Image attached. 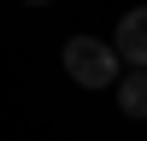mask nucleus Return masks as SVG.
Masks as SVG:
<instances>
[{
    "label": "nucleus",
    "mask_w": 147,
    "mask_h": 141,
    "mask_svg": "<svg viewBox=\"0 0 147 141\" xmlns=\"http://www.w3.org/2000/svg\"><path fill=\"white\" fill-rule=\"evenodd\" d=\"M118 47L112 41H100V35H71L65 41V77L71 82H82V88H118Z\"/></svg>",
    "instance_id": "obj_1"
},
{
    "label": "nucleus",
    "mask_w": 147,
    "mask_h": 141,
    "mask_svg": "<svg viewBox=\"0 0 147 141\" xmlns=\"http://www.w3.org/2000/svg\"><path fill=\"white\" fill-rule=\"evenodd\" d=\"M118 59H124L129 70H147V6H129L124 18H118Z\"/></svg>",
    "instance_id": "obj_2"
},
{
    "label": "nucleus",
    "mask_w": 147,
    "mask_h": 141,
    "mask_svg": "<svg viewBox=\"0 0 147 141\" xmlns=\"http://www.w3.org/2000/svg\"><path fill=\"white\" fill-rule=\"evenodd\" d=\"M24 6H47V0H24Z\"/></svg>",
    "instance_id": "obj_4"
},
{
    "label": "nucleus",
    "mask_w": 147,
    "mask_h": 141,
    "mask_svg": "<svg viewBox=\"0 0 147 141\" xmlns=\"http://www.w3.org/2000/svg\"><path fill=\"white\" fill-rule=\"evenodd\" d=\"M118 106H124V117H147V70H129L118 82Z\"/></svg>",
    "instance_id": "obj_3"
}]
</instances>
